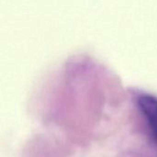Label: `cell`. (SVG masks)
Wrapping results in <instances>:
<instances>
[{
	"instance_id": "6da1fadb",
	"label": "cell",
	"mask_w": 157,
	"mask_h": 157,
	"mask_svg": "<svg viewBox=\"0 0 157 157\" xmlns=\"http://www.w3.org/2000/svg\"><path fill=\"white\" fill-rule=\"evenodd\" d=\"M136 101L157 143V98L148 94H141L137 97Z\"/></svg>"
}]
</instances>
